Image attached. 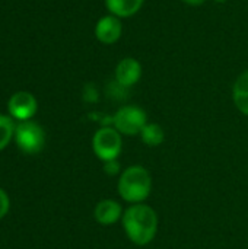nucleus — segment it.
Segmentation results:
<instances>
[{
  "label": "nucleus",
  "instance_id": "obj_10",
  "mask_svg": "<svg viewBox=\"0 0 248 249\" xmlns=\"http://www.w3.org/2000/svg\"><path fill=\"white\" fill-rule=\"evenodd\" d=\"M110 15H114L120 19L134 16L143 6L145 0H104Z\"/></svg>",
  "mask_w": 248,
  "mask_h": 249
},
{
  "label": "nucleus",
  "instance_id": "obj_9",
  "mask_svg": "<svg viewBox=\"0 0 248 249\" xmlns=\"http://www.w3.org/2000/svg\"><path fill=\"white\" fill-rule=\"evenodd\" d=\"M123 213H124V210L117 200L104 198L96 204V207L94 210V217L99 225L111 226V225H115L118 220H121Z\"/></svg>",
  "mask_w": 248,
  "mask_h": 249
},
{
  "label": "nucleus",
  "instance_id": "obj_4",
  "mask_svg": "<svg viewBox=\"0 0 248 249\" xmlns=\"http://www.w3.org/2000/svg\"><path fill=\"white\" fill-rule=\"evenodd\" d=\"M148 124L145 109L136 105H124L111 117V125L121 136H137Z\"/></svg>",
  "mask_w": 248,
  "mask_h": 249
},
{
  "label": "nucleus",
  "instance_id": "obj_15",
  "mask_svg": "<svg viewBox=\"0 0 248 249\" xmlns=\"http://www.w3.org/2000/svg\"><path fill=\"white\" fill-rule=\"evenodd\" d=\"M9 209H10V200L7 194L0 188V219H3L7 214Z\"/></svg>",
  "mask_w": 248,
  "mask_h": 249
},
{
  "label": "nucleus",
  "instance_id": "obj_5",
  "mask_svg": "<svg viewBox=\"0 0 248 249\" xmlns=\"http://www.w3.org/2000/svg\"><path fill=\"white\" fill-rule=\"evenodd\" d=\"M13 139L16 146L26 155H37L44 149L45 144V133L39 124L35 121H20L15 127Z\"/></svg>",
  "mask_w": 248,
  "mask_h": 249
},
{
  "label": "nucleus",
  "instance_id": "obj_12",
  "mask_svg": "<svg viewBox=\"0 0 248 249\" xmlns=\"http://www.w3.org/2000/svg\"><path fill=\"white\" fill-rule=\"evenodd\" d=\"M140 139L142 142L149 146V147H156V146H161L165 140V131L164 128L156 124V123H148L143 130L140 131Z\"/></svg>",
  "mask_w": 248,
  "mask_h": 249
},
{
  "label": "nucleus",
  "instance_id": "obj_1",
  "mask_svg": "<svg viewBox=\"0 0 248 249\" xmlns=\"http://www.w3.org/2000/svg\"><path fill=\"white\" fill-rule=\"evenodd\" d=\"M121 225L129 241L137 247L149 245L158 233V214L156 212L145 204H130L121 217Z\"/></svg>",
  "mask_w": 248,
  "mask_h": 249
},
{
  "label": "nucleus",
  "instance_id": "obj_13",
  "mask_svg": "<svg viewBox=\"0 0 248 249\" xmlns=\"http://www.w3.org/2000/svg\"><path fill=\"white\" fill-rule=\"evenodd\" d=\"M15 124L10 117L0 114V150H3L15 134Z\"/></svg>",
  "mask_w": 248,
  "mask_h": 249
},
{
  "label": "nucleus",
  "instance_id": "obj_7",
  "mask_svg": "<svg viewBox=\"0 0 248 249\" xmlns=\"http://www.w3.org/2000/svg\"><path fill=\"white\" fill-rule=\"evenodd\" d=\"M123 34L121 19L114 15H105L98 19L95 25V36L101 44L113 45L115 44Z\"/></svg>",
  "mask_w": 248,
  "mask_h": 249
},
{
  "label": "nucleus",
  "instance_id": "obj_8",
  "mask_svg": "<svg viewBox=\"0 0 248 249\" xmlns=\"http://www.w3.org/2000/svg\"><path fill=\"white\" fill-rule=\"evenodd\" d=\"M142 77V64L139 60L133 57H124L118 61L115 71H114V80L121 85L123 88H132L134 86Z\"/></svg>",
  "mask_w": 248,
  "mask_h": 249
},
{
  "label": "nucleus",
  "instance_id": "obj_11",
  "mask_svg": "<svg viewBox=\"0 0 248 249\" xmlns=\"http://www.w3.org/2000/svg\"><path fill=\"white\" fill-rule=\"evenodd\" d=\"M232 101L237 109L248 117V70L241 73L232 88Z\"/></svg>",
  "mask_w": 248,
  "mask_h": 249
},
{
  "label": "nucleus",
  "instance_id": "obj_3",
  "mask_svg": "<svg viewBox=\"0 0 248 249\" xmlns=\"http://www.w3.org/2000/svg\"><path fill=\"white\" fill-rule=\"evenodd\" d=\"M92 150L102 162L118 159L123 150L121 134L113 125H102L92 137Z\"/></svg>",
  "mask_w": 248,
  "mask_h": 249
},
{
  "label": "nucleus",
  "instance_id": "obj_14",
  "mask_svg": "<svg viewBox=\"0 0 248 249\" xmlns=\"http://www.w3.org/2000/svg\"><path fill=\"white\" fill-rule=\"evenodd\" d=\"M104 172L108 177H117L118 174H121V165H120L118 159L104 162Z\"/></svg>",
  "mask_w": 248,
  "mask_h": 249
},
{
  "label": "nucleus",
  "instance_id": "obj_16",
  "mask_svg": "<svg viewBox=\"0 0 248 249\" xmlns=\"http://www.w3.org/2000/svg\"><path fill=\"white\" fill-rule=\"evenodd\" d=\"M183 3H186V4H190V6H200V4H203L206 0H181Z\"/></svg>",
  "mask_w": 248,
  "mask_h": 249
},
{
  "label": "nucleus",
  "instance_id": "obj_17",
  "mask_svg": "<svg viewBox=\"0 0 248 249\" xmlns=\"http://www.w3.org/2000/svg\"><path fill=\"white\" fill-rule=\"evenodd\" d=\"M215 3H219V4H224V3H227L228 0H213Z\"/></svg>",
  "mask_w": 248,
  "mask_h": 249
},
{
  "label": "nucleus",
  "instance_id": "obj_6",
  "mask_svg": "<svg viewBox=\"0 0 248 249\" xmlns=\"http://www.w3.org/2000/svg\"><path fill=\"white\" fill-rule=\"evenodd\" d=\"M38 109V102L35 96L26 90H19L15 92L9 102H7V111L13 120L20 121H28L31 120Z\"/></svg>",
  "mask_w": 248,
  "mask_h": 249
},
{
  "label": "nucleus",
  "instance_id": "obj_2",
  "mask_svg": "<svg viewBox=\"0 0 248 249\" xmlns=\"http://www.w3.org/2000/svg\"><path fill=\"white\" fill-rule=\"evenodd\" d=\"M117 190L118 196L126 203H145L152 191V175L145 166L132 165L120 174Z\"/></svg>",
  "mask_w": 248,
  "mask_h": 249
}]
</instances>
